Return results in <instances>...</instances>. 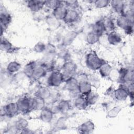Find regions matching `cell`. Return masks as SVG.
<instances>
[{"instance_id": "3957f363", "label": "cell", "mask_w": 134, "mask_h": 134, "mask_svg": "<svg viewBox=\"0 0 134 134\" xmlns=\"http://www.w3.org/2000/svg\"><path fill=\"white\" fill-rule=\"evenodd\" d=\"M119 79L124 84L133 83V70L131 69L121 68L118 71Z\"/></svg>"}, {"instance_id": "6da1fadb", "label": "cell", "mask_w": 134, "mask_h": 134, "mask_svg": "<svg viewBox=\"0 0 134 134\" xmlns=\"http://www.w3.org/2000/svg\"><path fill=\"white\" fill-rule=\"evenodd\" d=\"M104 62H105V61L100 58L94 51L89 52L86 56V65L91 70H98Z\"/></svg>"}, {"instance_id": "44dd1931", "label": "cell", "mask_w": 134, "mask_h": 134, "mask_svg": "<svg viewBox=\"0 0 134 134\" xmlns=\"http://www.w3.org/2000/svg\"><path fill=\"white\" fill-rule=\"evenodd\" d=\"M74 105L79 110H85L88 107L85 96L82 95H80L74 99Z\"/></svg>"}, {"instance_id": "7bdbcfd3", "label": "cell", "mask_w": 134, "mask_h": 134, "mask_svg": "<svg viewBox=\"0 0 134 134\" xmlns=\"http://www.w3.org/2000/svg\"><path fill=\"white\" fill-rule=\"evenodd\" d=\"M76 79H77L78 82L88 81V76L85 73H82L79 74L77 76V77H76Z\"/></svg>"}, {"instance_id": "d6a6232c", "label": "cell", "mask_w": 134, "mask_h": 134, "mask_svg": "<svg viewBox=\"0 0 134 134\" xmlns=\"http://www.w3.org/2000/svg\"><path fill=\"white\" fill-rule=\"evenodd\" d=\"M122 107L119 106H115L110 109H109L107 113V117L109 118H116L121 111Z\"/></svg>"}, {"instance_id": "74e56055", "label": "cell", "mask_w": 134, "mask_h": 134, "mask_svg": "<svg viewBox=\"0 0 134 134\" xmlns=\"http://www.w3.org/2000/svg\"><path fill=\"white\" fill-rule=\"evenodd\" d=\"M63 3L68 9H76L79 6V2L77 1H63Z\"/></svg>"}, {"instance_id": "4dcf8cb0", "label": "cell", "mask_w": 134, "mask_h": 134, "mask_svg": "<svg viewBox=\"0 0 134 134\" xmlns=\"http://www.w3.org/2000/svg\"><path fill=\"white\" fill-rule=\"evenodd\" d=\"M57 106L59 111L60 113H66L71 108L70 102L68 100L65 99L60 100Z\"/></svg>"}, {"instance_id": "8992f818", "label": "cell", "mask_w": 134, "mask_h": 134, "mask_svg": "<svg viewBox=\"0 0 134 134\" xmlns=\"http://www.w3.org/2000/svg\"><path fill=\"white\" fill-rule=\"evenodd\" d=\"M19 112L26 114L32 110V99L27 96L20 98L17 102Z\"/></svg>"}, {"instance_id": "52a82bcc", "label": "cell", "mask_w": 134, "mask_h": 134, "mask_svg": "<svg viewBox=\"0 0 134 134\" xmlns=\"http://www.w3.org/2000/svg\"><path fill=\"white\" fill-rule=\"evenodd\" d=\"M1 111H3L4 115L7 117H12L16 115L19 112V108L17 102H10L4 106L2 109Z\"/></svg>"}, {"instance_id": "7402d4cb", "label": "cell", "mask_w": 134, "mask_h": 134, "mask_svg": "<svg viewBox=\"0 0 134 134\" xmlns=\"http://www.w3.org/2000/svg\"><path fill=\"white\" fill-rule=\"evenodd\" d=\"M92 31L97 34L99 37L104 35L105 32H106V30L104 25L103 19L98 20L93 24Z\"/></svg>"}, {"instance_id": "60d3db41", "label": "cell", "mask_w": 134, "mask_h": 134, "mask_svg": "<svg viewBox=\"0 0 134 134\" xmlns=\"http://www.w3.org/2000/svg\"><path fill=\"white\" fill-rule=\"evenodd\" d=\"M88 82L92 87H98L99 86L100 82L98 78L95 76H88Z\"/></svg>"}, {"instance_id": "7a4b0ae2", "label": "cell", "mask_w": 134, "mask_h": 134, "mask_svg": "<svg viewBox=\"0 0 134 134\" xmlns=\"http://www.w3.org/2000/svg\"><path fill=\"white\" fill-rule=\"evenodd\" d=\"M133 19L128 17L125 14L119 15L116 22L118 27L125 30V33L131 34L133 31Z\"/></svg>"}, {"instance_id": "8d00e7d4", "label": "cell", "mask_w": 134, "mask_h": 134, "mask_svg": "<svg viewBox=\"0 0 134 134\" xmlns=\"http://www.w3.org/2000/svg\"><path fill=\"white\" fill-rule=\"evenodd\" d=\"M110 2L108 0H98L93 2L96 8L98 9H102L107 7L110 5Z\"/></svg>"}, {"instance_id": "836d02e7", "label": "cell", "mask_w": 134, "mask_h": 134, "mask_svg": "<svg viewBox=\"0 0 134 134\" xmlns=\"http://www.w3.org/2000/svg\"><path fill=\"white\" fill-rule=\"evenodd\" d=\"M62 4V1L58 0H47L44 1V6L46 7L52 9V10L61 5Z\"/></svg>"}, {"instance_id": "484cf974", "label": "cell", "mask_w": 134, "mask_h": 134, "mask_svg": "<svg viewBox=\"0 0 134 134\" xmlns=\"http://www.w3.org/2000/svg\"><path fill=\"white\" fill-rule=\"evenodd\" d=\"M37 65V63L35 61H30L27 63L23 69L24 75L28 78L31 79L35 67Z\"/></svg>"}, {"instance_id": "277c9868", "label": "cell", "mask_w": 134, "mask_h": 134, "mask_svg": "<svg viewBox=\"0 0 134 134\" xmlns=\"http://www.w3.org/2000/svg\"><path fill=\"white\" fill-rule=\"evenodd\" d=\"M63 82H64V79L63 73L59 71L52 72L47 80L48 84L51 87H58Z\"/></svg>"}, {"instance_id": "d4e9b609", "label": "cell", "mask_w": 134, "mask_h": 134, "mask_svg": "<svg viewBox=\"0 0 134 134\" xmlns=\"http://www.w3.org/2000/svg\"><path fill=\"white\" fill-rule=\"evenodd\" d=\"M21 65L19 62L16 61L9 62L6 66V71L8 74H14L19 71Z\"/></svg>"}, {"instance_id": "e575fe53", "label": "cell", "mask_w": 134, "mask_h": 134, "mask_svg": "<svg viewBox=\"0 0 134 134\" xmlns=\"http://www.w3.org/2000/svg\"><path fill=\"white\" fill-rule=\"evenodd\" d=\"M28 125V122L27 119L20 118L18 119L15 123L14 126L17 130H22L23 129L27 128Z\"/></svg>"}, {"instance_id": "4316f807", "label": "cell", "mask_w": 134, "mask_h": 134, "mask_svg": "<svg viewBox=\"0 0 134 134\" xmlns=\"http://www.w3.org/2000/svg\"><path fill=\"white\" fill-rule=\"evenodd\" d=\"M76 33L75 31H70L64 37L62 40V44L66 46L71 44L76 37Z\"/></svg>"}, {"instance_id": "e0dca14e", "label": "cell", "mask_w": 134, "mask_h": 134, "mask_svg": "<svg viewBox=\"0 0 134 134\" xmlns=\"http://www.w3.org/2000/svg\"><path fill=\"white\" fill-rule=\"evenodd\" d=\"M107 41L111 45L117 46L122 41V38L119 34L114 30L108 34Z\"/></svg>"}, {"instance_id": "ffe728a7", "label": "cell", "mask_w": 134, "mask_h": 134, "mask_svg": "<svg viewBox=\"0 0 134 134\" xmlns=\"http://www.w3.org/2000/svg\"><path fill=\"white\" fill-rule=\"evenodd\" d=\"M78 90L81 95L86 96L92 91V86L88 81L79 82Z\"/></svg>"}, {"instance_id": "83f0119b", "label": "cell", "mask_w": 134, "mask_h": 134, "mask_svg": "<svg viewBox=\"0 0 134 134\" xmlns=\"http://www.w3.org/2000/svg\"><path fill=\"white\" fill-rule=\"evenodd\" d=\"M36 96H39L46 100L50 97L51 91L46 87H41L37 90Z\"/></svg>"}, {"instance_id": "1f68e13d", "label": "cell", "mask_w": 134, "mask_h": 134, "mask_svg": "<svg viewBox=\"0 0 134 134\" xmlns=\"http://www.w3.org/2000/svg\"><path fill=\"white\" fill-rule=\"evenodd\" d=\"M103 21L106 32H108L109 33L110 32L114 31V29L115 28V25L114 20L111 18H106L103 19Z\"/></svg>"}, {"instance_id": "30bf717a", "label": "cell", "mask_w": 134, "mask_h": 134, "mask_svg": "<svg viewBox=\"0 0 134 134\" xmlns=\"http://www.w3.org/2000/svg\"><path fill=\"white\" fill-rule=\"evenodd\" d=\"M28 8L33 12H38L44 6V1L30 0L26 2Z\"/></svg>"}, {"instance_id": "f35d334b", "label": "cell", "mask_w": 134, "mask_h": 134, "mask_svg": "<svg viewBox=\"0 0 134 134\" xmlns=\"http://www.w3.org/2000/svg\"><path fill=\"white\" fill-rule=\"evenodd\" d=\"M46 48V44L42 42H38L34 47V51L37 53L44 52Z\"/></svg>"}, {"instance_id": "cb8c5ba5", "label": "cell", "mask_w": 134, "mask_h": 134, "mask_svg": "<svg viewBox=\"0 0 134 134\" xmlns=\"http://www.w3.org/2000/svg\"><path fill=\"white\" fill-rule=\"evenodd\" d=\"M113 70L111 66L107 62H104L99 69L98 70L100 75L104 78H107L109 76Z\"/></svg>"}, {"instance_id": "ba28073f", "label": "cell", "mask_w": 134, "mask_h": 134, "mask_svg": "<svg viewBox=\"0 0 134 134\" xmlns=\"http://www.w3.org/2000/svg\"><path fill=\"white\" fill-rule=\"evenodd\" d=\"M115 99L118 101H124L129 96L127 87L125 84L120 85L117 89L114 90L113 94Z\"/></svg>"}, {"instance_id": "f1b7e54d", "label": "cell", "mask_w": 134, "mask_h": 134, "mask_svg": "<svg viewBox=\"0 0 134 134\" xmlns=\"http://www.w3.org/2000/svg\"><path fill=\"white\" fill-rule=\"evenodd\" d=\"M99 36L91 31L89 32L86 37V41L88 44L93 45L99 41Z\"/></svg>"}, {"instance_id": "ab89813d", "label": "cell", "mask_w": 134, "mask_h": 134, "mask_svg": "<svg viewBox=\"0 0 134 134\" xmlns=\"http://www.w3.org/2000/svg\"><path fill=\"white\" fill-rule=\"evenodd\" d=\"M55 51H56V48L54 46V45L51 43H48L46 44V48L44 51V52H46V54L48 55H51L54 54L55 53Z\"/></svg>"}, {"instance_id": "2e32d148", "label": "cell", "mask_w": 134, "mask_h": 134, "mask_svg": "<svg viewBox=\"0 0 134 134\" xmlns=\"http://www.w3.org/2000/svg\"><path fill=\"white\" fill-rule=\"evenodd\" d=\"M47 69L41 64L37 65L35 68L31 79L34 80H38L44 77L47 72Z\"/></svg>"}, {"instance_id": "5bb4252c", "label": "cell", "mask_w": 134, "mask_h": 134, "mask_svg": "<svg viewBox=\"0 0 134 134\" xmlns=\"http://www.w3.org/2000/svg\"><path fill=\"white\" fill-rule=\"evenodd\" d=\"M39 118L40 120L44 123H49L50 122L53 116V113L51 109L48 107H44L42 110H40Z\"/></svg>"}, {"instance_id": "d590c367", "label": "cell", "mask_w": 134, "mask_h": 134, "mask_svg": "<svg viewBox=\"0 0 134 134\" xmlns=\"http://www.w3.org/2000/svg\"><path fill=\"white\" fill-rule=\"evenodd\" d=\"M46 22L50 28H52L54 29L57 28L60 25L59 20L54 18L52 15L48 16L47 17Z\"/></svg>"}, {"instance_id": "ee69618b", "label": "cell", "mask_w": 134, "mask_h": 134, "mask_svg": "<svg viewBox=\"0 0 134 134\" xmlns=\"http://www.w3.org/2000/svg\"><path fill=\"white\" fill-rule=\"evenodd\" d=\"M20 132L23 133H33L34 132L32 131L31 130H30V129H29L28 128H26L23 129L22 130H21Z\"/></svg>"}, {"instance_id": "d6986e66", "label": "cell", "mask_w": 134, "mask_h": 134, "mask_svg": "<svg viewBox=\"0 0 134 134\" xmlns=\"http://www.w3.org/2000/svg\"><path fill=\"white\" fill-rule=\"evenodd\" d=\"M0 49L2 51L10 53L16 50L13 44L8 39L1 37L0 42Z\"/></svg>"}, {"instance_id": "9a60e30c", "label": "cell", "mask_w": 134, "mask_h": 134, "mask_svg": "<svg viewBox=\"0 0 134 134\" xmlns=\"http://www.w3.org/2000/svg\"><path fill=\"white\" fill-rule=\"evenodd\" d=\"M79 18V13L76 9H68L63 21L66 24H72Z\"/></svg>"}, {"instance_id": "8fae6325", "label": "cell", "mask_w": 134, "mask_h": 134, "mask_svg": "<svg viewBox=\"0 0 134 134\" xmlns=\"http://www.w3.org/2000/svg\"><path fill=\"white\" fill-rule=\"evenodd\" d=\"M12 17L10 14L7 11L5 10L4 9H1L0 13V22L1 27L6 29L12 22Z\"/></svg>"}, {"instance_id": "603a6c76", "label": "cell", "mask_w": 134, "mask_h": 134, "mask_svg": "<svg viewBox=\"0 0 134 134\" xmlns=\"http://www.w3.org/2000/svg\"><path fill=\"white\" fill-rule=\"evenodd\" d=\"M64 82V87L69 92L78 88L79 82L76 77H75L74 76H72Z\"/></svg>"}, {"instance_id": "ac0fdd59", "label": "cell", "mask_w": 134, "mask_h": 134, "mask_svg": "<svg viewBox=\"0 0 134 134\" xmlns=\"http://www.w3.org/2000/svg\"><path fill=\"white\" fill-rule=\"evenodd\" d=\"M45 99L36 96L32 98L31 108L33 110H41L45 107Z\"/></svg>"}, {"instance_id": "9c48e42d", "label": "cell", "mask_w": 134, "mask_h": 134, "mask_svg": "<svg viewBox=\"0 0 134 134\" xmlns=\"http://www.w3.org/2000/svg\"><path fill=\"white\" fill-rule=\"evenodd\" d=\"M95 129V125L94 122L91 120H88L81 124L78 127V131L80 133L87 134L92 133Z\"/></svg>"}, {"instance_id": "4fadbf2b", "label": "cell", "mask_w": 134, "mask_h": 134, "mask_svg": "<svg viewBox=\"0 0 134 134\" xmlns=\"http://www.w3.org/2000/svg\"><path fill=\"white\" fill-rule=\"evenodd\" d=\"M110 5L113 10L119 15L124 13L126 8V4L124 1L120 0L111 1L110 2Z\"/></svg>"}, {"instance_id": "5b68a950", "label": "cell", "mask_w": 134, "mask_h": 134, "mask_svg": "<svg viewBox=\"0 0 134 134\" xmlns=\"http://www.w3.org/2000/svg\"><path fill=\"white\" fill-rule=\"evenodd\" d=\"M77 70L76 64L72 61H66L62 65L63 75L64 81L74 76Z\"/></svg>"}, {"instance_id": "7c38bea8", "label": "cell", "mask_w": 134, "mask_h": 134, "mask_svg": "<svg viewBox=\"0 0 134 134\" xmlns=\"http://www.w3.org/2000/svg\"><path fill=\"white\" fill-rule=\"evenodd\" d=\"M68 8L64 4L57 7L52 10V15L58 20H63L66 14Z\"/></svg>"}, {"instance_id": "b9f144b4", "label": "cell", "mask_w": 134, "mask_h": 134, "mask_svg": "<svg viewBox=\"0 0 134 134\" xmlns=\"http://www.w3.org/2000/svg\"><path fill=\"white\" fill-rule=\"evenodd\" d=\"M65 118L61 117L58 119L55 123V127L57 129H62L65 126Z\"/></svg>"}, {"instance_id": "f546056e", "label": "cell", "mask_w": 134, "mask_h": 134, "mask_svg": "<svg viewBox=\"0 0 134 134\" xmlns=\"http://www.w3.org/2000/svg\"><path fill=\"white\" fill-rule=\"evenodd\" d=\"M84 96L86 100L88 106L95 104L98 98V95L97 93L93 91H92L90 93Z\"/></svg>"}]
</instances>
